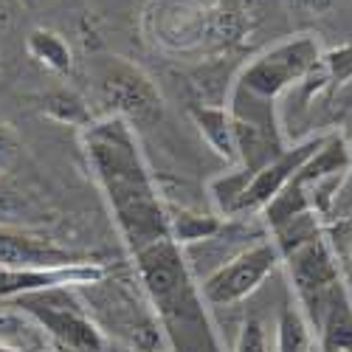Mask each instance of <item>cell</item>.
Instances as JSON below:
<instances>
[{"label":"cell","instance_id":"obj_1","mask_svg":"<svg viewBox=\"0 0 352 352\" xmlns=\"http://www.w3.org/2000/svg\"><path fill=\"white\" fill-rule=\"evenodd\" d=\"M79 144L130 256L166 240V203L146 166L135 130L119 116H104L79 130Z\"/></svg>","mask_w":352,"mask_h":352},{"label":"cell","instance_id":"obj_2","mask_svg":"<svg viewBox=\"0 0 352 352\" xmlns=\"http://www.w3.org/2000/svg\"><path fill=\"white\" fill-rule=\"evenodd\" d=\"M138 285L150 302L169 352H223L212 316L184 248L172 237L133 254Z\"/></svg>","mask_w":352,"mask_h":352},{"label":"cell","instance_id":"obj_3","mask_svg":"<svg viewBox=\"0 0 352 352\" xmlns=\"http://www.w3.org/2000/svg\"><path fill=\"white\" fill-rule=\"evenodd\" d=\"M79 296L107 341L116 338L135 352H161V346H166L150 302L133 296L124 282H107L104 276L94 285H82Z\"/></svg>","mask_w":352,"mask_h":352},{"label":"cell","instance_id":"obj_4","mask_svg":"<svg viewBox=\"0 0 352 352\" xmlns=\"http://www.w3.org/2000/svg\"><path fill=\"white\" fill-rule=\"evenodd\" d=\"M321 54H324V48H321L318 37L313 34L290 37L274 45L271 51L259 54L254 63H248L240 71L237 82H234L231 94L276 104L282 94L293 91V87L305 82L318 68Z\"/></svg>","mask_w":352,"mask_h":352},{"label":"cell","instance_id":"obj_5","mask_svg":"<svg viewBox=\"0 0 352 352\" xmlns=\"http://www.w3.org/2000/svg\"><path fill=\"white\" fill-rule=\"evenodd\" d=\"M17 310L32 316L37 324L48 333L60 346L76 349V352H107L110 341L102 336L96 321L87 313L79 287L63 285V287H45L34 293H23L12 299Z\"/></svg>","mask_w":352,"mask_h":352},{"label":"cell","instance_id":"obj_6","mask_svg":"<svg viewBox=\"0 0 352 352\" xmlns=\"http://www.w3.org/2000/svg\"><path fill=\"white\" fill-rule=\"evenodd\" d=\"M96 82L104 104H110L107 116H119L133 130L153 127L164 116V96L155 82L122 56L102 60L96 68Z\"/></svg>","mask_w":352,"mask_h":352},{"label":"cell","instance_id":"obj_7","mask_svg":"<svg viewBox=\"0 0 352 352\" xmlns=\"http://www.w3.org/2000/svg\"><path fill=\"white\" fill-rule=\"evenodd\" d=\"M279 268H282L279 248L274 245L271 237H265L226 259L206 279H200L197 287L206 307H231L248 299L251 293H256L262 282L274 276Z\"/></svg>","mask_w":352,"mask_h":352},{"label":"cell","instance_id":"obj_8","mask_svg":"<svg viewBox=\"0 0 352 352\" xmlns=\"http://www.w3.org/2000/svg\"><path fill=\"white\" fill-rule=\"evenodd\" d=\"M282 268L287 271L293 302L299 305V310L305 313L307 321L318 313V307L324 305L330 293L344 282L336 251L324 234H318V237L307 240L305 245L285 254Z\"/></svg>","mask_w":352,"mask_h":352},{"label":"cell","instance_id":"obj_9","mask_svg":"<svg viewBox=\"0 0 352 352\" xmlns=\"http://www.w3.org/2000/svg\"><path fill=\"white\" fill-rule=\"evenodd\" d=\"M324 138H327V135H310V138H305V141L290 144V146H285L282 155H276L271 164L262 166V169L254 175V178H251V184H248V189H245V195H243V200H240L237 217L256 214V212L265 209L268 203H271L293 178H296V172L307 164V158L318 150V146L324 144Z\"/></svg>","mask_w":352,"mask_h":352},{"label":"cell","instance_id":"obj_10","mask_svg":"<svg viewBox=\"0 0 352 352\" xmlns=\"http://www.w3.org/2000/svg\"><path fill=\"white\" fill-rule=\"evenodd\" d=\"M94 262L87 254L68 251L37 234H25L14 228H0V268L9 271H28V268H63Z\"/></svg>","mask_w":352,"mask_h":352},{"label":"cell","instance_id":"obj_11","mask_svg":"<svg viewBox=\"0 0 352 352\" xmlns=\"http://www.w3.org/2000/svg\"><path fill=\"white\" fill-rule=\"evenodd\" d=\"M318 352H352V293L341 282L307 321Z\"/></svg>","mask_w":352,"mask_h":352},{"label":"cell","instance_id":"obj_12","mask_svg":"<svg viewBox=\"0 0 352 352\" xmlns=\"http://www.w3.org/2000/svg\"><path fill=\"white\" fill-rule=\"evenodd\" d=\"M189 116H192L197 133L206 138V144L220 158L237 161V141H234V122H231L228 107H223V104H189Z\"/></svg>","mask_w":352,"mask_h":352},{"label":"cell","instance_id":"obj_13","mask_svg":"<svg viewBox=\"0 0 352 352\" xmlns=\"http://www.w3.org/2000/svg\"><path fill=\"white\" fill-rule=\"evenodd\" d=\"M166 217H169V237L181 248L209 243L226 231V220L220 214H203V212H192V209L166 206Z\"/></svg>","mask_w":352,"mask_h":352},{"label":"cell","instance_id":"obj_14","mask_svg":"<svg viewBox=\"0 0 352 352\" xmlns=\"http://www.w3.org/2000/svg\"><path fill=\"white\" fill-rule=\"evenodd\" d=\"M25 51L34 63H40L43 68H48L54 74H71V68H74L71 45L63 40V34L51 32V28H34V32H28Z\"/></svg>","mask_w":352,"mask_h":352},{"label":"cell","instance_id":"obj_15","mask_svg":"<svg viewBox=\"0 0 352 352\" xmlns=\"http://www.w3.org/2000/svg\"><path fill=\"white\" fill-rule=\"evenodd\" d=\"M316 338L296 302H285L276 318V352H313Z\"/></svg>","mask_w":352,"mask_h":352},{"label":"cell","instance_id":"obj_16","mask_svg":"<svg viewBox=\"0 0 352 352\" xmlns=\"http://www.w3.org/2000/svg\"><path fill=\"white\" fill-rule=\"evenodd\" d=\"M251 178H254V172H248V169L240 166V169H234V172L220 175V178H214V181L209 184L212 203H214V209H217V214H220L223 220H234V217H237L240 200H243V195H245Z\"/></svg>","mask_w":352,"mask_h":352},{"label":"cell","instance_id":"obj_17","mask_svg":"<svg viewBox=\"0 0 352 352\" xmlns=\"http://www.w3.org/2000/svg\"><path fill=\"white\" fill-rule=\"evenodd\" d=\"M43 113L54 122L68 124V127H79V130L94 122L91 107H87L85 99L74 91H51L43 99Z\"/></svg>","mask_w":352,"mask_h":352},{"label":"cell","instance_id":"obj_18","mask_svg":"<svg viewBox=\"0 0 352 352\" xmlns=\"http://www.w3.org/2000/svg\"><path fill=\"white\" fill-rule=\"evenodd\" d=\"M321 74L327 79V91L346 85L352 79V45L330 48L321 54Z\"/></svg>","mask_w":352,"mask_h":352},{"label":"cell","instance_id":"obj_19","mask_svg":"<svg viewBox=\"0 0 352 352\" xmlns=\"http://www.w3.org/2000/svg\"><path fill=\"white\" fill-rule=\"evenodd\" d=\"M234 352H271L268 330L259 318H245L243 321L237 341H234Z\"/></svg>","mask_w":352,"mask_h":352},{"label":"cell","instance_id":"obj_20","mask_svg":"<svg viewBox=\"0 0 352 352\" xmlns=\"http://www.w3.org/2000/svg\"><path fill=\"white\" fill-rule=\"evenodd\" d=\"M20 155L17 133L9 124H0V169H9Z\"/></svg>","mask_w":352,"mask_h":352},{"label":"cell","instance_id":"obj_21","mask_svg":"<svg viewBox=\"0 0 352 352\" xmlns=\"http://www.w3.org/2000/svg\"><path fill=\"white\" fill-rule=\"evenodd\" d=\"M290 3L302 14H327L338 0H290Z\"/></svg>","mask_w":352,"mask_h":352},{"label":"cell","instance_id":"obj_22","mask_svg":"<svg viewBox=\"0 0 352 352\" xmlns=\"http://www.w3.org/2000/svg\"><path fill=\"white\" fill-rule=\"evenodd\" d=\"M45 352H76V349H68V346H60V344H56V346H51V349H45Z\"/></svg>","mask_w":352,"mask_h":352},{"label":"cell","instance_id":"obj_23","mask_svg":"<svg viewBox=\"0 0 352 352\" xmlns=\"http://www.w3.org/2000/svg\"><path fill=\"white\" fill-rule=\"evenodd\" d=\"M349 153H352V146H349Z\"/></svg>","mask_w":352,"mask_h":352}]
</instances>
